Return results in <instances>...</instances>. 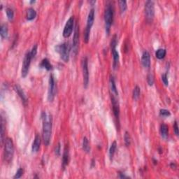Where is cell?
<instances>
[{
  "instance_id": "cell-1",
  "label": "cell",
  "mask_w": 179,
  "mask_h": 179,
  "mask_svg": "<svg viewBox=\"0 0 179 179\" xmlns=\"http://www.w3.org/2000/svg\"><path fill=\"white\" fill-rule=\"evenodd\" d=\"M41 117L43 120V139L45 145L49 146L52 133V118L51 115H47L45 112L43 113Z\"/></svg>"
},
{
  "instance_id": "cell-2",
  "label": "cell",
  "mask_w": 179,
  "mask_h": 179,
  "mask_svg": "<svg viewBox=\"0 0 179 179\" xmlns=\"http://www.w3.org/2000/svg\"><path fill=\"white\" fill-rule=\"evenodd\" d=\"M113 8L111 4H107L104 12V21H105V29L106 33L109 35L110 33L111 27L113 20Z\"/></svg>"
},
{
  "instance_id": "cell-3",
  "label": "cell",
  "mask_w": 179,
  "mask_h": 179,
  "mask_svg": "<svg viewBox=\"0 0 179 179\" xmlns=\"http://www.w3.org/2000/svg\"><path fill=\"white\" fill-rule=\"evenodd\" d=\"M14 154V145L12 139L10 138H6L5 139L4 144V158L5 162H11L12 161L13 157Z\"/></svg>"
},
{
  "instance_id": "cell-4",
  "label": "cell",
  "mask_w": 179,
  "mask_h": 179,
  "mask_svg": "<svg viewBox=\"0 0 179 179\" xmlns=\"http://www.w3.org/2000/svg\"><path fill=\"white\" fill-rule=\"evenodd\" d=\"M56 52H57L60 56L61 59L65 62H67L69 59V53H70V46L69 43H63L62 44L57 45L55 47Z\"/></svg>"
},
{
  "instance_id": "cell-5",
  "label": "cell",
  "mask_w": 179,
  "mask_h": 179,
  "mask_svg": "<svg viewBox=\"0 0 179 179\" xmlns=\"http://www.w3.org/2000/svg\"><path fill=\"white\" fill-rule=\"evenodd\" d=\"M145 15L148 22H151L155 15L154 2L152 1H147L145 4Z\"/></svg>"
},
{
  "instance_id": "cell-6",
  "label": "cell",
  "mask_w": 179,
  "mask_h": 179,
  "mask_svg": "<svg viewBox=\"0 0 179 179\" xmlns=\"http://www.w3.org/2000/svg\"><path fill=\"white\" fill-rule=\"evenodd\" d=\"M32 59L30 52H27L25 56L24 59H23V66H22V76L23 78H25L27 76L28 72H29V67H30L31 60Z\"/></svg>"
},
{
  "instance_id": "cell-7",
  "label": "cell",
  "mask_w": 179,
  "mask_h": 179,
  "mask_svg": "<svg viewBox=\"0 0 179 179\" xmlns=\"http://www.w3.org/2000/svg\"><path fill=\"white\" fill-rule=\"evenodd\" d=\"M82 71H83V85L84 87H87L89 83V71L88 65H87V58L86 57L82 59Z\"/></svg>"
},
{
  "instance_id": "cell-8",
  "label": "cell",
  "mask_w": 179,
  "mask_h": 179,
  "mask_svg": "<svg viewBox=\"0 0 179 179\" xmlns=\"http://www.w3.org/2000/svg\"><path fill=\"white\" fill-rule=\"evenodd\" d=\"M55 81L53 77V75L51 74L49 79V92H48V99L49 102H53L55 95Z\"/></svg>"
},
{
  "instance_id": "cell-9",
  "label": "cell",
  "mask_w": 179,
  "mask_h": 179,
  "mask_svg": "<svg viewBox=\"0 0 179 179\" xmlns=\"http://www.w3.org/2000/svg\"><path fill=\"white\" fill-rule=\"evenodd\" d=\"M74 18L73 16H72V17L69 18V19L68 20L67 23H66L65 26H64V31H63V36L64 38H69L72 35L73 29H74Z\"/></svg>"
},
{
  "instance_id": "cell-10",
  "label": "cell",
  "mask_w": 179,
  "mask_h": 179,
  "mask_svg": "<svg viewBox=\"0 0 179 179\" xmlns=\"http://www.w3.org/2000/svg\"><path fill=\"white\" fill-rule=\"evenodd\" d=\"M79 45V24L76 23L75 30H74V39H73V44H72L73 52L74 53V54L75 55L77 54L78 53Z\"/></svg>"
},
{
  "instance_id": "cell-11",
  "label": "cell",
  "mask_w": 179,
  "mask_h": 179,
  "mask_svg": "<svg viewBox=\"0 0 179 179\" xmlns=\"http://www.w3.org/2000/svg\"><path fill=\"white\" fill-rule=\"evenodd\" d=\"M117 97H118L111 95V102L114 115H115V118L119 120V116H120V107H119L118 100Z\"/></svg>"
},
{
  "instance_id": "cell-12",
  "label": "cell",
  "mask_w": 179,
  "mask_h": 179,
  "mask_svg": "<svg viewBox=\"0 0 179 179\" xmlns=\"http://www.w3.org/2000/svg\"><path fill=\"white\" fill-rule=\"evenodd\" d=\"M94 20V9H91L90 11L88 16H87V25H86L85 29L87 30H91V28H92V25H93Z\"/></svg>"
},
{
  "instance_id": "cell-13",
  "label": "cell",
  "mask_w": 179,
  "mask_h": 179,
  "mask_svg": "<svg viewBox=\"0 0 179 179\" xmlns=\"http://www.w3.org/2000/svg\"><path fill=\"white\" fill-rule=\"evenodd\" d=\"M141 62L145 68H149L150 66V56L148 51H144L141 57Z\"/></svg>"
},
{
  "instance_id": "cell-14",
  "label": "cell",
  "mask_w": 179,
  "mask_h": 179,
  "mask_svg": "<svg viewBox=\"0 0 179 179\" xmlns=\"http://www.w3.org/2000/svg\"><path fill=\"white\" fill-rule=\"evenodd\" d=\"M110 90L111 95L115 96V97H118V92L116 85H115V79H114L113 76H111L110 78Z\"/></svg>"
},
{
  "instance_id": "cell-15",
  "label": "cell",
  "mask_w": 179,
  "mask_h": 179,
  "mask_svg": "<svg viewBox=\"0 0 179 179\" xmlns=\"http://www.w3.org/2000/svg\"><path fill=\"white\" fill-rule=\"evenodd\" d=\"M41 145V138L39 137V134H36L35 138H34V141L33 142L32 147H31V150L34 152H36L39 151V148H40Z\"/></svg>"
},
{
  "instance_id": "cell-16",
  "label": "cell",
  "mask_w": 179,
  "mask_h": 179,
  "mask_svg": "<svg viewBox=\"0 0 179 179\" xmlns=\"http://www.w3.org/2000/svg\"><path fill=\"white\" fill-rule=\"evenodd\" d=\"M14 89H15V90H16V92L18 93V95H19V97H20L21 99H22L23 102H24V104L27 103V97H26L25 92H23V89L20 87V86H19L18 85H16L14 87Z\"/></svg>"
},
{
  "instance_id": "cell-17",
  "label": "cell",
  "mask_w": 179,
  "mask_h": 179,
  "mask_svg": "<svg viewBox=\"0 0 179 179\" xmlns=\"http://www.w3.org/2000/svg\"><path fill=\"white\" fill-rule=\"evenodd\" d=\"M69 162V148L68 147L66 146L64 148V154H63L62 157V167L63 169H64L66 167V166L68 165Z\"/></svg>"
},
{
  "instance_id": "cell-18",
  "label": "cell",
  "mask_w": 179,
  "mask_h": 179,
  "mask_svg": "<svg viewBox=\"0 0 179 179\" xmlns=\"http://www.w3.org/2000/svg\"><path fill=\"white\" fill-rule=\"evenodd\" d=\"M111 52L113 55V66L114 69H116L119 62V54L115 49H111Z\"/></svg>"
},
{
  "instance_id": "cell-19",
  "label": "cell",
  "mask_w": 179,
  "mask_h": 179,
  "mask_svg": "<svg viewBox=\"0 0 179 179\" xmlns=\"http://www.w3.org/2000/svg\"><path fill=\"white\" fill-rule=\"evenodd\" d=\"M160 134L164 139H167L169 135V127L165 124H162L160 125Z\"/></svg>"
},
{
  "instance_id": "cell-20",
  "label": "cell",
  "mask_w": 179,
  "mask_h": 179,
  "mask_svg": "<svg viewBox=\"0 0 179 179\" xmlns=\"http://www.w3.org/2000/svg\"><path fill=\"white\" fill-rule=\"evenodd\" d=\"M36 12L33 8H29L27 11V14H26V18L28 20H32L33 19L36 18Z\"/></svg>"
},
{
  "instance_id": "cell-21",
  "label": "cell",
  "mask_w": 179,
  "mask_h": 179,
  "mask_svg": "<svg viewBox=\"0 0 179 179\" xmlns=\"http://www.w3.org/2000/svg\"><path fill=\"white\" fill-rule=\"evenodd\" d=\"M40 67H42V68H45V69H46V70H48V71L51 70V69H53L52 64L50 63L49 59H46V58L44 59L42 61H41Z\"/></svg>"
},
{
  "instance_id": "cell-22",
  "label": "cell",
  "mask_w": 179,
  "mask_h": 179,
  "mask_svg": "<svg viewBox=\"0 0 179 179\" xmlns=\"http://www.w3.org/2000/svg\"><path fill=\"white\" fill-rule=\"evenodd\" d=\"M0 34L2 39H6L8 37V26L6 24L1 25Z\"/></svg>"
},
{
  "instance_id": "cell-23",
  "label": "cell",
  "mask_w": 179,
  "mask_h": 179,
  "mask_svg": "<svg viewBox=\"0 0 179 179\" xmlns=\"http://www.w3.org/2000/svg\"><path fill=\"white\" fill-rule=\"evenodd\" d=\"M117 148V143L116 141H113L111 145L110 149H109V157H110L111 160H112L114 154H115V150H116Z\"/></svg>"
},
{
  "instance_id": "cell-24",
  "label": "cell",
  "mask_w": 179,
  "mask_h": 179,
  "mask_svg": "<svg viewBox=\"0 0 179 179\" xmlns=\"http://www.w3.org/2000/svg\"><path fill=\"white\" fill-rule=\"evenodd\" d=\"M166 55V50L163 49H158L155 53V56L157 59H162L165 57Z\"/></svg>"
},
{
  "instance_id": "cell-25",
  "label": "cell",
  "mask_w": 179,
  "mask_h": 179,
  "mask_svg": "<svg viewBox=\"0 0 179 179\" xmlns=\"http://www.w3.org/2000/svg\"><path fill=\"white\" fill-rule=\"evenodd\" d=\"M83 149L86 152H89L90 150L88 139H87V137H84L83 138Z\"/></svg>"
},
{
  "instance_id": "cell-26",
  "label": "cell",
  "mask_w": 179,
  "mask_h": 179,
  "mask_svg": "<svg viewBox=\"0 0 179 179\" xmlns=\"http://www.w3.org/2000/svg\"><path fill=\"white\" fill-rule=\"evenodd\" d=\"M6 15H7V17H8V19H9V20L12 21L14 18V11H13V9L9 7L6 8Z\"/></svg>"
},
{
  "instance_id": "cell-27",
  "label": "cell",
  "mask_w": 179,
  "mask_h": 179,
  "mask_svg": "<svg viewBox=\"0 0 179 179\" xmlns=\"http://www.w3.org/2000/svg\"><path fill=\"white\" fill-rule=\"evenodd\" d=\"M140 93H141L140 87H139L138 85H137L135 87H134L133 90V99L134 100H137V99H139V96H140Z\"/></svg>"
},
{
  "instance_id": "cell-28",
  "label": "cell",
  "mask_w": 179,
  "mask_h": 179,
  "mask_svg": "<svg viewBox=\"0 0 179 179\" xmlns=\"http://www.w3.org/2000/svg\"><path fill=\"white\" fill-rule=\"evenodd\" d=\"M119 6H120V11L121 14H123L127 9V1L121 0L119 1Z\"/></svg>"
},
{
  "instance_id": "cell-29",
  "label": "cell",
  "mask_w": 179,
  "mask_h": 179,
  "mask_svg": "<svg viewBox=\"0 0 179 179\" xmlns=\"http://www.w3.org/2000/svg\"><path fill=\"white\" fill-rule=\"evenodd\" d=\"M4 123V118H3L2 115H1V143H3V141H4V130H5Z\"/></svg>"
},
{
  "instance_id": "cell-30",
  "label": "cell",
  "mask_w": 179,
  "mask_h": 179,
  "mask_svg": "<svg viewBox=\"0 0 179 179\" xmlns=\"http://www.w3.org/2000/svg\"><path fill=\"white\" fill-rule=\"evenodd\" d=\"M124 138H125V143L126 146H129L131 144V137L130 134H129L127 132H125Z\"/></svg>"
},
{
  "instance_id": "cell-31",
  "label": "cell",
  "mask_w": 179,
  "mask_h": 179,
  "mask_svg": "<svg viewBox=\"0 0 179 179\" xmlns=\"http://www.w3.org/2000/svg\"><path fill=\"white\" fill-rule=\"evenodd\" d=\"M147 82L149 85H152L154 83V77L152 74H148L147 76Z\"/></svg>"
},
{
  "instance_id": "cell-32",
  "label": "cell",
  "mask_w": 179,
  "mask_h": 179,
  "mask_svg": "<svg viewBox=\"0 0 179 179\" xmlns=\"http://www.w3.org/2000/svg\"><path fill=\"white\" fill-rule=\"evenodd\" d=\"M160 115H162V116H164V117H167V116H169V115H171L170 112L168 110H166V109H161L160 110Z\"/></svg>"
},
{
  "instance_id": "cell-33",
  "label": "cell",
  "mask_w": 179,
  "mask_h": 179,
  "mask_svg": "<svg viewBox=\"0 0 179 179\" xmlns=\"http://www.w3.org/2000/svg\"><path fill=\"white\" fill-rule=\"evenodd\" d=\"M30 53H31V57H32V58L33 57H35L36 53H37V44H35L34 46H33V48H32V49H31Z\"/></svg>"
},
{
  "instance_id": "cell-34",
  "label": "cell",
  "mask_w": 179,
  "mask_h": 179,
  "mask_svg": "<svg viewBox=\"0 0 179 179\" xmlns=\"http://www.w3.org/2000/svg\"><path fill=\"white\" fill-rule=\"evenodd\" d=\"M23 169L22 168H20L19 169H18L17 171V172H16V175L14 176V178H20L21 176H22L23 174Z\"/></svg>"
},
{
  "instance_id": "cell-35",
  "label": "cell",
  "mask_w": 179,
  "mask_h": 179,
  "mask_svg": "<svg viewBox=\"0 0 179 179\" xmlns=\"http://www.w3.org/2000/svg\"><path fill=\"white\" fill-rule=\"evenodd\" d=\"M162 80L163 81L164 84L165 85H169V81H168V78H167V74H164L162 76Z\"/></svg>"
},
{
  "instance_id": "cell-36",
  "label": "cell",
  "mask_w": 179,
  "mask_h": 179,
  "mask_svg": "<svg viewBox=\"0 0 179 179\" xmlns=\"http://www.w3.org/2000/svg\"><path fill=\"white\" fill-rule=\"evenodd\" d=\"M55 154L57 155V156H59V155H60V143H59L57 144V146L55 147Z\"/></svg>"
},
{
  "instance_id": "cell-37",
  "label": "cell",
  "mask_w": 179,
  "mask_h": 179,
  "mask_svg": "<svg viewBox=\"0 0 179 179\" xmlns=\"http://www.w3.org/2000/svg\"><path fill=\"white\" fill-rule=\"evenodd\" d=\"M174 129L175 134H176L177 136H178V124H177L176 121H175V122H174Z\"/></svg>"
},
{
  "instance_id": "cell-38",
  "label": "cell",
  "mask_w": 179,
  "mask_h": 179,
  "mask_svg": "<svg viewBox=\"0 0 179 179\" xmlns=\"http://www.w3.org/2000/svg\"><path fill=\"white\" fill-rule=\"evenodd\" d=\"M171 167L172 169H175L176 167V165L175 163H171Z\"/></svg>"
},
{
  "instance_id": "cell-39",
  "label": "cell",
  "mask_w": 179,
  "mask_h": 179,
  "mask_svg": "<svg viewBox=\"0 0 179 179\" xmlns=\"http://www.w3.org/2000/svg\"><path fill=\"white\" fill-rule=\"evenodd\" d=\"M34 2H35V1H30L31 4H33V3H34Z\"/></svg>"
}]
</instances>
